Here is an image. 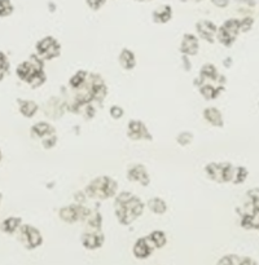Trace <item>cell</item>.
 Here are the masks:
<instances>
[{
  "label": "cell",
  "mask_w": 259,
  "mask_h": 265,
  "mask_svg": "<svg viewBox=\"0 0 259 265\" xmlns=\"http://www.w3.org/2000/svg\"><path fill=\"white\" fill-rule=\"evenodd\" d=\"M137 3H149V1H153V0H135Z\"/></svg>",
  "instance_id": "ee69618b"
},
{
  "label": "cell",
  "mask_w": 259,
  "mask_h": 265,
  "mask_svg": "<svg viewBox=\"0 0 259 265\" xmlns=\"http://www.w3.org/2000/svg\"><path fill=\"white\" fill-rule=\"evenodd\" d=\"M239 265H257V263L250 258H240Z\"/></svg>",
  "instance_id": "60d3db41"
},
{
  "label": "cell",
  "mask_w": 259,
  "mask_h": 265,
  "mask_svg": "<svg viewBox=\"0 0 259 265\" xmlns=\"http://www.w3.org/2000/svg\"><path fill=\"white\" fill-rule=\"evenodd\" d=\"M212 3L218 8H227L229 4V0H212Z\"/></svg>",
  "instance_id": "f35d334b"
},
{
  "label": "cell",
  "mask_w": 259,
  "mask_h": 265,
  "mask_svg": "<svg viewBox=\"0 0 259 265\" xmlns=\"http://www.w3.org/2000/svg\"><path fill=\"white\" fill-rule=\"evenodd\" d=\"M65 110H66V102L60 97H51L44 105V114L53 120L61 118Z\"/></svg>",
  "instance_id": "7c38bea8"
},
{
  "label": "cell",
  "mask_w": 259,
  "mask_h": 265,
  "mask_svg": "<svg viewBox=\"0 0 259 265\" xmlns=\"http://www.w3.org/2000/svg\"><path fill=\"white\" fill-rule=\"evenodd\" d=\"M224 66H225V68H231V66H232V58H231V57L225 58Z\"/></svg>",
  "instance_id": "7bdbcfd3"
},
{
  "label": "cell",
  "mask_w": 259,
  "mask_h": 265,
  "mask_svg": "<svg viewBox=\"0 0 259 265\" xmlns=\"http://www.w3.org/2000/svg\"><path fill=\"white\" fill-rule=\"evenodd\" d=\"M1 201H3V194L0 193V204H1Z\"/></svg>",
  "instance_id": "f6af8a7d"
},
{
  "label": "cell",
  "mask_w": 259,
  "mask_h": 265,
  "mask_svg": "<svg viewBox=\"0 0 259 265\" xmlns=\"http://www.w3.org/2000/svg\"><path fill=\"white\" fill-rule=\"evenodd\" d=\"M171 18H173V8L169 4L160 5L152 12V20H153L154 24H167V22H170Z\"/></svg>",
  "instance_id": "ac0fdd59"
},
{
  "label": "cell",
  "mask_w": 259,
  "mask_h": 265,
  "mask_svg": "<svg viewBox=\"0 0 259 265\" xmlns=\"http://www.w3.org/2000/svg\"><path fill=\"white\" fill-rule=\"evenodd\" d=\"M181 60H183V69H184L185 72H189L192 69V64L191 61H189V58H188V56H181Z\"/></svg>",
  "instance_id": "ab89813d"
},
{
  "label": "cell",
  "mask_w": 259,
  "mask_h": 265,
  "mask_svg": "<svg viewBox=\"0 0 259 265\" xmlns=\"http://www.w3.org/2000/svg\"><path fill=\"white\" fill-rule=\"evenodd\" d=\"M239 262H240L239 256L227 255V256H223L216 265H239Z\"/></svg>",
  "instance_id": "d590c367"
},
{
  "label": "cell",
  "mask_w": 259,
  "mask_h": 265,
  "mask_svg": "<svg viewBox=\"0 0 259 265\" xmlns=\"http://www.w3.org/2000/svg\"><path fill=\"white\" fill-rule=\"evenodd\" d=\"M86 221H87V225L91 230H101L102 218L99 212H91V215L86 219Z\"/></svg>",
  "instance_id": "f546056e"
},
{
  "label": "cell",
  "mask_w": 259,
  "mask_h": 265,
  "mask_svg": "<svg viewBox=\"0 0 259 265\" xmlns=\"http://www.w3.org/2000/svg\"><path fill=\"white\" fill-rule=\"evenodd\" d=\"M108 0H86V4H87V7L89 8L91 10H100L104 5L106 4Z\"/></svg>",
  "instance_id": "74e56055"
},
{
  "label": "cell",
  "mask_w": 259,
  "mask_h": 265,
  "mask_svg": "<svg viewBox=\"0 0 259 265\" xmlns=\"http://www.w3.org/2000/svg\"><path fill=\"white\" fill-rule=\"evenodd\" d=\"M118 61H120V65L122 66L123 70L131 72L136 66V56L129 48H123L120 56H118Z\"/></svg>",
  "instance_id": "44dd1931"
},
{
  "label": "cell",
  "mask_w": 259,
  "mask_h": 265,
  "mask_svg": "<svg viewBox=\"0 0 259 265\" xmlns=\"http://www.w3.org/2000/svg\"><path fill=\"white\" fill-rule=\"evenodd\" d=\"M127 137L132 141H140V140L152 141L153 140V136L149 132L148 127L139 119H131L129 122V124H127Z\"/></svg>",
  "instance_id": "30bf717a"
},
{
  "label": "cell",
  "mask_w": 259,
  "mask_h": 265,
  "mask_svg": "<svg viewBox=\"0 0 259 265\" xmlns=\"http://www.w3.org/2000/svg\"><path fill=\"white\" fill-rule=\"evenodd\" d=\"M249 176V172L246 170L245 167H235V171H233V177H232V181L235 185H240V184L245 183V180Z\"/></svg>",
  "instance_id": "f1b7e54d"
},
{
  "label": "cell",
  "mask_w": 259,
  "mask_h": 265,
  "mask_svg": "<svg viewBox=\"0 0 259 265\" xmlns=\"http://www.w3.org/2000/svg\"><path fill=\"white\" fill-rule=\"evenodd\" d=\"M22 225V219L17 218V216H10V218L4 219L0 224V229L4 231L5 234H14L16 231H18L20 227Z\"/></svg>",
  "instance_id": "cb8c5ba5"
},
{
  "label": "cell",
  "mask_w": 259,
  "mask_h": 265,
  "mask_svg": "<svg viewBox=\"0 0 259 265\" xmlns=\"http://www.w3.org/2000/svg\"><path fill=\"white\" fill-rule=\"evenodd\" d=\"M198 48H200V43H198V38L193 34H184L180 43V51L181 55L184 56H196L198 53Z\"/></svg>",
  "instance_id": "9a60e30c"
},
{
  "label": "cell",
  "mask_w": 259,
  "mask_h": 265,
  "mask_svg": "<svg viewBox=\"0 0 259 265\" xmlns=\"http://www.w3.org/2000/svg\"><path fill=\"white\" fill-rule=\"evenodd\" d=\"M39 110V105L33 100H18V112L25 118H33Z\"/></svg>",
  "instance_id": "7402d4cb"
},
{
  "label": "cell",
  "mask_w": 259,
  "mask_h": 265,
  "mask_svg": "<svg viewBox=\"0 0 259 265\" xmlns=\"http://www.w3.org/2000/svg\"><path fill=\"white\" fill-rule=\"evenodd\" d=\"M241 221L240 224L244 229H248V230H257L259 228V223H258V216L256 215H250V214H241Z\"/></svg>",
  "instance_id": "83f0119b"
},
{
  "label": "cell",
  "mask_w": 259,
  "mask_h": 265,
  "mask_svg": "<svg viewBox=\"0 0 259 265\" xmlns=\"http://www.w3.org/2000/svg\"><path fill=\"white\" fill-rule=\"evenodd\" d=\"M253 25H254V17L246 16L242 20H240V30H241V33H248L249 30H252Z\"/></svg>",
  "instance_id": "836d02e7"
},
{
  "label": "cell",
  "mask_w": 259,
  "mask_h": 265,
  "mask_svg": "<svg viewBox=\"0 0 259 265\" xmlns=\"http://www.w3.org/2000/svg\"><path fill=\"white\" fill-rule=\"evenodd\" d=\"M35 49H37L35 55L42 58L43 61H51L61 55V44L58 43L55 37H51V35L42 38L35 45Z\"/></svg>",
  "instance_id": "52a82bcc"
},
{
  "label": "cell",
  "mask_w": 259,
  "mask_h": 265,
  "mask_svg": "<svg viewBox=\"0 0 259 265\" xmlns=\"http://www.w3.org/2000/svg\"><path fill=\"white\" fill-rule=\"evenodd\" d=\"M55 132V127L48 122H38L30 128L31 137H35V139H44L45 136L53 135Z\"/></svg>",
  "instance_id": "d6986e66"
},
{
  "label": "cell",
  "mask_w": 259,
  "mask_h": 265,
  "mask_svg": "<svg viewBox=\"0 0 259 265\" xmlns=\"http://www.w3.org/2000/svg\"><path fill=\"white\" fill-rule=\"evenodd\" d=\"M8 70H9V61L7 55L4 52H0V82L8 74Z\"/></svg>",
  "instance_id": "d6a6232c"
},
{
  "label": "cell",
  "mask_w": 259,
  "mask_h": 265,
  "mask_svg": "<svg viewBox=\"0 0 259 265\" xmlns=\"http://www.w3.org/2000/svg\"><path fill=\"white\" fill-rule=\"evenodd\" d=\"M204 119L209 124H212L214 127H218V128H222L224 126V119H223V114L220 113V110L216 109V108H206L202 113Z\"/></svg>",
  "instance_id": "ffe728a7"
},
{
  "label": "cell",
  "mask_w": 259,
  "mask_h": 265,
  "mask_svg": "<svg viewBox=\"0 0 259 265\" xmlns=\"http://www.w3.org/2000/svg\"><path fill=\"white\" fill-rule=\"evenodd\" d=\"M16 75L20 80L29 84L31 88H39L47 80L44 73V61L37 55H31L26 61L21 62L16 69Z\"/></svg>",
  "instance_id": "3957f363"
},
{
  "label": "cell",
  "mask_w": 259,
  "mask_h": 265,
  "mask_svg": "<svg viewBox=\"0 0 259 265\" xmlns=\"http://www.w3.org/2000/svg\"><path fill=\"white\" fill-rule=\"evenodd\" d=\"M73 91H75L74 99L72 101L65 102H66V110L70 113H75V114H78L83 106L88 105V104H92V102L101 104L108 95V87H106L105 80L99 74H92V73H89L85 84L81 85L79 88L73 89Z\"/></svg>",
  "instance_id": "6da1fadb"
},
{
  "label": "cell",
  "mask_w": 259,
  "mask_h": 265,
  "mask_svg": "<svg viewBox=\"0 0 259 265\" xmlns=\"http://www.w3.org/2000/svg\"><path fill=\"white\" fill-rule=\"evenodd\" d=\"M148 239H149L150 243L153 245L154 248H162L165 247L167 243L166 233L162 230H153L148 235Z\"/></svg>",
  "instance_id": "484cf974"
},
{
  "label": "cell",
  "mask_w": 259,
  "mask_h": 265,
  "mask_svg": "<svg viewBox=\"0 0 259 265\" xmlns=\"http://www.w3.org/2000/svg\"><path fill=\"white\" fill-rule=\"evenodd\" d=\"M198 88H200V95H201L205 100H208V101L218 99L220 93L224 91V87H223V85H220V87H213L212 84H208V83H204V84L200 85Z\"/></svg>",
  "instance_id": "603a6c76"
},
{
  "label": "cell",
  "mask_w": 259,
  "mask_h": 265,
  "mask_svg": "<svg viewBox=\"0 0 259 265\" xmlns=\"http://www.w3.org/2000/svg\"><path fill=\"white\" fill-rule=\"evenodd\" d=\"M192 141H193V133L189 131H183L176 136V143L180 147H188V145H191Z\"/></svg>",
  "instance_id": "1f68e13d"
},
{
  "label": "cell",
  "mask_w": 259,
  "mask_h": 265,
  "mask_svg": "<svg viewBox=\"0 0 259 265\" xmlns=\"http://www.w3.org/2000/svg\"><path fill=\"white\" fill-rule=\"evenodd\" d=\"M145 204L139 197L133 195L131 191H122L117 194L114 199V212L121 225H131L135 220L143 215Z\"/></svg>",
  "instance_id": "7a4b0ae2"
},
{
  "label": "cell",
  "mask_w": 259,
  "mask_h": 265,
  "mask_svg": "<svg viewBox=\"0 0 259 265\" xmlns=\"http://www.w3.org/2000/svg\"><path fill=\"white\" fill-rule=\"evenodd\" d=\"M0 162H1V150H0Z\"/></svg>",
  "instance_id": "7dc6e473"
},
{
  "label": "cell",
  "mask_w": 259,
  "mask_h": 265,
  "mask_svg": "<svg viewBox=\"0 0 259 265\" xmlns=\"http://www.w3.org/2000/svg\"><path fill=\"white\" fill-rule=\"evenodd\" d=\"M219 79V73L216 70L213 64H205L204 66L200 70V75H198V78L194 79L193 84L200 87L204 83H206V80H212V82H218Z\"/></svg>",
  "instance_id": "e0dca14e"
},
{
  "label": "cell",
  "mask_w": 259,
  "mask_h": 265,
  "mask_svg": "<svg viewBox=\"0 0 259 265\" xmlns=\"http://www.w3.org/2000/svg\"><path fill=\"white\" fill-rule=\"evenodd\" d=\"M109 114L114 120H120V119L125 115V110H123V108H121L120 105H113L110 106Z\"/></svg>",
  "instance_id": "8d00e7d4"
},
{
  "label": "cell",
  "mask_w": 259,
  "mask_h": 265,
  "mask_svg": "<svg viewBox=\"0 0 259 265\" xmlns=\"http://www.w3.org/2000/svg\"><path fill=\"white\" fill-rule=\"evenodd\" d=\"M180 1H183V3H185V1H189V0H180Z\"/></svg>",
  "instance_id": "c3c4849f"
},
{
  "label": "cell",
  "mask_w": 259,
  "mask_h": 265,
  "mask_svg": "<svg viewBox=\"0 0 259 265\" xmlns=\"http://www.w3.org/2000/svg\"><path fill=\"white\" fill-rule=\"evenodd\" d=\"M236 1H240V3H245L250 7H256V0H236Z\"/></svg>",
  "instance_id": "b9f144b4"
},
{
  "label": "cell",
  "mask_w": 259,
  "mask_h": 265,
  "mask_svg": "<svg viewBox=\"0 0 259 265\" xmlns=\"http://www.w3.org/2000/svg\"><path fill=\"white\" fill-rule=\"evenodd\" d=\"M56 144H57V136H56V133L49 135V136H45L44 139H42V147L44 148L45 150H49L52 149V148H55Z\"/></svg>",
  "instance_id": "e575fe53"
},
{
  "label": "cell",
  "mask_w": 259,
  "mask_h": 265,
  "mask_svg": "<svg viewBox=\"0 0 259 265\" xmlns=\"http://www.w3.org/2000/svg\"><path fill=\"white\" fill-rule=\"evenodd\" d=\"M88 74L89 72H87V70H78L72 78L69 79V87L72 89L79 88L81 85L85 84V82L88 78Z\"/></svg>",
  "instance_id": "4316f807"
},
{
  "label": "cell",
  "mask_w": 259,
  "mask_h": 265,
  "mask_svg": "<svg viewBox=\"0 0 259 265\" xmlns=\"http://www.w3.org/2000/svg\"><path fill=\"white\" fill-rule=\"evenodd\" d=\"M117 191H118V184L109 176L96 177L92 181H89L85 189L87 198H93L100 201H106V199L116 197Z\"/></svg>",
  "instance_id": "277c9868"
},
{
  "label": "cell",
  "mask_w": 259,
  "mask_h": 265,
  "mask_svg": "<svg viewBox=\"0 0 259 265\" xmlns=\"http://www.w3.org/2000/svg\"><path fill=\"white\" fill-rule=\"evenodd\" d=\"M147 206L148 208L156 215H164L166 214L167 211V203L160 197L150 198L149 201L147 202Z\"/></svg>",
  "instance_id": "d4e9b609"
},
{
  "label": "cell",
  "mask_w": 259,
  "mask_h": 265,
  "mask_svg": "<svg viewBox=\"0 0 259 265\" xmlns=\"http://www.w3.org/2000/svg\"><path fill=\"white\" fill-rule=\"evenodd\" d=\"M127 179L131 183H139L143 187H148L150 184V176L148 174L147 167L141 163L132 164L127 170Z\"/></svg>",
  "instance_id": "8fae6325"
},
{
  "label": "cell",
  "mask_w": 259,
  "mask_h": 265,
  "mask_svg": "<svg viewBox=\"0 0 259 265\" xmlns=\"http://www.w3.org/2000/svg\"><path fill=\"white\" fill-rule=\"evenodd\" d=\"M92 210L86 207L85 204H69L58 210V218L66 224H74L78 221H86V219L91 215Z\"/></svg>",
  "instance_id": "ba28073f"
},
{
  "label": "cell",
  "mask_w": 259,
  "mask_h": 265,
  "mask_svg": "<svg viewBox=\"0 0 259 265\" xmlns=\"http://www.w3.org/2000/svg\"><path fill=\"white\" fill-rule=\"evenodd\" d=\"M240 20L239 18H229L224 21L220 28H218L215 39L224 47L229 48L233 45L237 37L240 35Z\"/></svg>",
  "instance_id": "8992f818"
},
{
  "label": "cell",
  "mask_w": 259,
  "mask_h": 265,
  "mask_svg": "<svg viewBox=\"0 0 259 265\" xmlns=\"http://www.w3.org/2000/svg\"><path fill=\"white\" fill-rule=\"evenodd\" d=\"M156 248L153 247V245L150 243V241L148 239V237H141L139 238L136 242H135V245H133L132 252L135 258L140 259V260H143V259H148Z\"/></svg>",
  "instance_id": "2e32d148"
},
{
  "label": "cell",
  "mask_w": 259,
  "mask_h": 265,
  "mask_svg": "<svg viewBox=\"0 0 259 265\" xmlns=\"http://www.w3.org/2000/svg\"><path fill=\"white\" fill-rule=\"evenodd\" d=\"M196 31H197V35L201 39L213 44L215 41V35H216V31H218V26L213 21L201 20L196 24Z\"/></svg>",
  "instance_id": "4fadbf2b"
},
{
  "label": "cell",
  "mask_w": 259,
  "mask_h": 265,
  "mask_svg": "<svg viewBox=\"0 0 259 265\" xmlns=\"http://www.w3.org/2000/svg\"><path fill=\"white\" fill-rule=\"evenodd\" d=\"M14 7L10 0H0V18L8 17L13 13Z\"/></svg>",
  "instance_id": "4dcf8cb0"
},
{
  "label": "cell",
  "mask_w": 259,
  "mask_h": 265,
  "mask_svg": "<svg viewBox=\"0 0 259 265\" xmlns=\"http://www.w3.org/2000/svg\"><path fill=\"white\" fill-rule=\"evenodd\" d=\"M233 171H235V167L229 162H222V163L212 162L205 166V174L209 180L218 184L231 183L232 177H233Z\"/></svg>",
  "instance_id": "5b68a950"
},
{
  "label": "cell",
  "mask_w": 259,
  "mask_h": 265,
  "mask_svg": "<svg viewBox=\"0 0 259 265\" xmlns=\"http://www.w3.org/2000/svg\"><path fill=\"white\" fill-rule=\"evenodd\" d=\"M193 1H196V3H200V1H202V0H193Z\"/></svg>",
  "instance_id": "bcb514c9"
},
{
  "label": "cell",
  "mask_w": 259,
  "mask_h": 265,
  "mask_svg": "<svg viewBox=\"0 0 259 265\" xmlns=\"http://www.w3.org/2000/svg\"><path fill=\"white\" fill-rule=\"evenodd\" d=\"M21 243L28 248V250H35L43 243V235L35 227L30 224L21 225L18 229Z\"/></svg>",
  "instance_id": "9c48e42d"
},
{
  "label": "cell",
  "mask_w": 259,
  "mask_h": 265,
  "mask_svg": "<svg viewBox=\"0 0 259 265\" xmlns=\"http://www.w3.org/2000/svg\"><path fill=\"white\" fill-rule=\"evenodd\" d=\"M105 242V235L101 230L86 231L82 235V245L87 250H97Z\"/></svg>",
  "instance_id": "5bb4252c"
}]
</instances>
